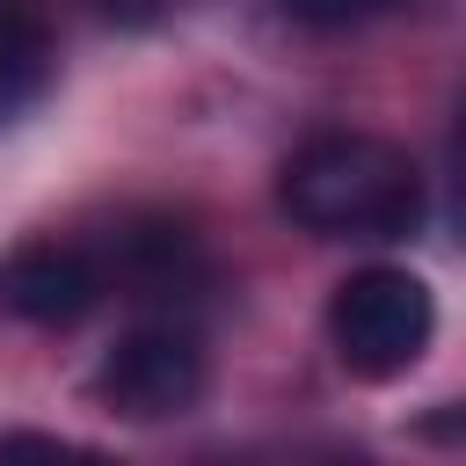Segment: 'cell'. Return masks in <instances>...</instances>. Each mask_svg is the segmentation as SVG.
Instances as JSON below:
<instances>
[{"label":"cell","mask_w":466,"mask_h":466,"mask_svg":"<svg viewBox=\"0 0 466 466\" xmlns=\"http://www.w3.org/2000/svg\"><path fill=\"white\" fill-rule=\"evenodd\" d=\"M277 204L313 240H408L422 226V167L393 138L320 131L284 160Z\"/></svg>","instance_id":"6da1fadb"},{"label":"cell","mask_w":466,"mask_h":466,"mask_svg":"<svg viewBox=\"0 0 466 466\" xmlns=\"http://www.w3.org/2000/svg\"><path fill=\"white\" fill-rule=\"evenodd\" d=\"M437 335V299L415 269H393V262H371V269H350L328 299V342L342 357L350 379H400L408 364H422Z\"/></svg>","instance_id":"7a4b0ae2"},{"label":"cell","mask_w":466,"mask_h":466,"mask_svg":"<svg viewBox=\"0 0 466 466\" xmlns=\"http://www.w3.org/2000/svg\"><path fill=\"white\" fill-rule=\"evenodd\" d=\"M204 386H211V357H204L197 328H182V320L124 328L102 350L95 379H87V393L116 422H175V415H189L204 400Z\"/></svg>","instance_id":"3957f363"},{"label":"cell","mask_w":466,"mask_h":466,"mask_svg":"<svg viewBox=\"0 0 466 466\" xmlns=\"http://www.w3.org/2000/svg\"><path fill=\"white\" fill-rule=\"evenodd\" d=\"M102 291V262L73 240H22L15 255H0V313L22 328H80Z\"/></svg>","instance_id":"277c9868"},{"label":"cell","mask_w":466,"mask_h":466,"mask_svg":"<svg viewBox=\"0 0 466 466\" xmlns=\"http://www.w3.org/2000/svg\"><path fill=\"white\" fill-rule=\"evenodd\" d=\"M102 277H116L124 299H189V291L204 284V255H197V240H189L182 226L146 218V226H131V233L116 240V255H109Z\"/></svg>","instance_id":"5b68a950"},{"label":"cell","mask_w":466,"mask_h":466,"mask_svg":"<svg viewBox=\"0 0 466 466\" xmlns=\"http://www.w3.org/2000/svg\"><path fill=\"white\" fill-rule=\"evenodd\" d=\"M58 80V36L36 0H0V131L22 124Z\"/></svg>","instance_id":"8992f818"},{"label":"cell","mask_w":466,"mask_h":466,"mask_svg":"<svg viewBox=\"0 0 466 466\" xmlns=\"http://www.w3.org/2000/svg\"><path fill=\"white\" fill-rule=\"evenodd\" d=\"M299 29H320V36H335V29H364V22H379V15H400V7H415V0H277Z\"/></svg>","instance_id":"52a82bcc"},{"label":"cell","mask_w":466,"mask_h":466,"mask_svg":"<svg viewBox=\"0 0 466 466\" xmlns=\"http://www.w3.org/2000/svg\"><path fill=\"white\" fill-rule=\"evenodd\" d=\"M0 459H87V444L44 437V430H15V437H0Z\"/></svg>","instance_id":"ba28073f"}]
</instances>
